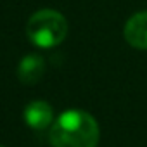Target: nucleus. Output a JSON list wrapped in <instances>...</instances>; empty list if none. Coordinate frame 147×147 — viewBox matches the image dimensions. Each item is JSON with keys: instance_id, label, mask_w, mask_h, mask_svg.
I'll list each match as a JSON object with an SVG mask.
<instances>
[{"instance_id": "obj_4", "label": "nucleus", "mask_w": 147, "mask_h": 147, "mask_svg": "<svg viewBox=\"0 0 147 147\" xmlns=\"http://www.w3.org/2000/svg\"><path fill=\"white\" fill-rule=\"evenodd\" d=\"M123 36L133 49L147 50V11L133 14L123 28Z\"/></svg>"}, {"instance_id": "obj_2", "label": "nucleus", "mask_w": 147, "mask_h": 147, "mask_svg": "<svg viewBox=\"0 0 147 147\" xmlns=\"http://www.w3.org/2000/svg\"><path fill=\"white\" fill-rule=\"evenodd\" d=\"M26 35L38 49H54L61 45L67 35L66 18L54 9H40L26 23Z\"/></svg>"}, {"instance_id": "obj_1", "label": "nucleus", "mask_w": 147, "mask_h": 147, "mask_svg": "<svg viewBox=\"0 0 147 147\" xmlns=\"http://www.w3.org/2000/svg\"><path fill=\"white\" fill-rule=\"evenodd\" d=\"M49 138L52 147H97L99 123L83 109H67L52 123Z\"/></svg>"}, {"instance_id": "obj_3", "label": "nucleus", "mask_w": 147, "mask_h": 147, "mask_svg": "<svg viewBox=\"0 0 147 147\" xmlns=\"http://www.w3.org/2000/svg\"><path fill=\"white\" fill-rule=\"evenodd\" d=\"M23 118L31 130H47L54 123V109L45 100H31L24 107Z\"/></svg>"}, {"instance_id": "obj_5", "label": "nucleus", "mask_w": 147, "mask_h": 147, "mask_svg": "<svg viewBox=\"0 0 147 147\" xmlns=\"http://www.w3.org/2000/svg\"><path fill=\"white\" fill-rule=\"evenodd\" d=\"M45 75V59L40 54H26L18 64V78L24 85H36Z\"/></svg>"}]
</instances>
